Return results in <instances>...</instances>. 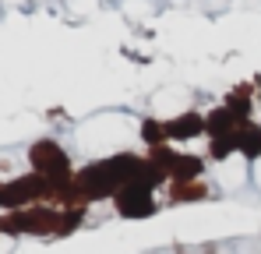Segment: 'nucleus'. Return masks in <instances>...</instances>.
Returning <instances> with one entry per match:
<instances>
[{
	"label": "nucleus",
	"instance_id": "nucleus-4",
	"mask_svg": "<svg viewBox=\"0 0 261 254\" xmlns=\"http://www.w3.org/2000/svg\"><path fill=\"white\" fill-rule=\"evenodd\" d=\"M233 120H237V113H233L229 106H219V110H212V113L205 117L212 138H219V134H233Z\"/></svg>",
	"mask_w": 261,
	"mask_h": 254
},
{
	"label": "nucleus",
	"instance_id": "nucleus-3",
	"mask_svg": "<svg viewBox=\"0 0 261 254\" xmlns=\"http://www.w3.org/2000/svg\"><path fill=\"white\" fill-rule=\"evenodd\" d=\"M201 131H208V124H205V117L194 113V110L180 113L176 120H166V138H173V141H191V138H198Z\"/></svg>",
	"mask_w": 261,
	"mask_h": 254
},
{
	"label": "nucleus",
	"instance_id": "nucleus-6",
	"mask_svg": "<svg viewBox=\"0 0 261 254\" xmlns=\"http://www.w3.org/2000/svg\"><path fill=\"white\" fill-rule=\"evenodd\" d=\"M141 138H145V145H152V148H159V145H166L170 138H166V124L163 120H141Z\"/></svg>",
	"mask_w": 261,
	"mask_h": 254
},
{
	"label": "nucleus",
	"instance_id": "nucleus-2",
	"mask_svg": "<svg viewBox=\"0 0 261 254\" xmlns=\"http://www.w3.org/2000/svg\"><path fill=\"white\" fill-rule=\"evenodd\" d=\"M32 163L43 169V173H49V176H67V156L53 145V141H39L36 148H32Z\"/></svg>",
	"mask_w": 261,
	"mask_h": 254
},
{
	"label": "nucleus",
	"instance_id": "nucleus-1",
	"mask_svg": "<svg viewBox=\"0 0 261 254\" xmlns=\"http://www.w3.org/2000/svg\"><path fill=\"white\" fill-rule=\"evenodd\" d=\"M117 212L124 215V219H148V215H155V201H152V187H145V184H134L127 180L124 187H117Z\"/></svg>",
	"mask_w": 261,
	"mask_h": 254
},
{
	"label": "nucleus",
	"instance_id": "nucleus-5",
	"mask_svg": "<svg viewBox=\"0 0 261 254\" xmlns=\"http://www.w3.org/2000/svg\"><path fill=\"white\" fill-rule=\"evenodd\" d=\"M205 169V163L198 159V156H176L173 163H170V173H173L176 180H191V176H198Z\"/></svg>",
	"mask_w": 261,
	"mask_h": 254
},
{
	"label": "nucleus",
	"instance_id": "nucleus-7",
	"mask_svg": "<svg viewBox=\"0 0 261 254\" xmlns=\"http://www.w3.org/2000/svg\"><path fill=\"white\" fill-rule=\"evenodd\" d=\"M240 134V152L247 156V159H258L261 156V131L258 127H244V131H237Z\"/></svg>",
	"mask_w": 261,
	"mask_h": 254
},
{
	"label": "nucleus",
	"instance_id": "nucleus-8",
	"mask_svg": "<svg viewBox=\"0 0 261 254\" xmlns=\"http://www.w3.org/2000/svg\"><path fill=\"white\" fill-rule=\"evenodd\" d=\"M229 152H240V134L237 131L233 134H219L212 141V159H226Z\"/></svg>",
	"mask_w": 261,
	"mask_h": 254
}]
</instances>
